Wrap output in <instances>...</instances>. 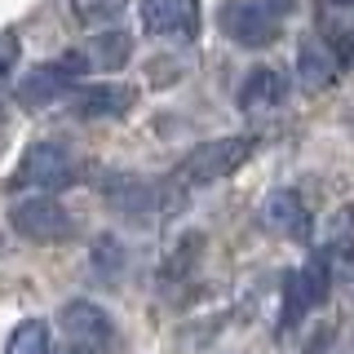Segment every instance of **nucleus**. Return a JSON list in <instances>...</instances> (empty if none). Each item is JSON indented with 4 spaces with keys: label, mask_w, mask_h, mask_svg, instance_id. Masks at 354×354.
<instances>
[{
    "label": "nucleus",
    "mask_w": 354,
    "mask_h": 354,
    "mask_svg": "<svg viewBox=\"0 0 354 354\" xmlns=\"http://www.w3.org/2000/svg\"><path fill=\"white\" fill-rule=\"evenodd\" d=\"M102 199L115 213H129V217H151V213H173L182 208V195L186 186L173 177H142V173H106L102 182Z\"/></svg>",
    "instance_id": "1"
},
{
    "label": "nucleus",
    "mask_w": 354,
    "mask_h": 354,
    "mask_svg": "<svg viewBox=\"0 0 354 354\" xmlns=\"http://www.w3.org/2000/svg\"><path fill=\"white\" fill-rule=\"evenodd\" d=\"M252 151H257V142L248 138V133H230V138H213V142H199L195 151L182 155V164H177V182L191 191V186H213L221 177L239 173L243 164L252 160Z\"/></svg>",
    "instance_id": "2"
},
{
    "label": "nucleus",
    "mask_w": 354,
    "mask_h": 354,
    "mask_svg": "<svg viewBox=\"0 0 354 354\" xmlns=\"http://www.w3.org/2000/svg\"><path fill=\"white\" fill-rule=\"evenodd\" d=\"M80 182V160L62 147V142H36L22 151L18 169H14V186L18 191H40V195H58L71 191Z\"/></svg>",
    "instance_id": "3"
},
{
    "label": "nucleus",
    "mask_w": 354,
    "mask_h": 354,
    "mask_svg": "<svg viewBox=\"0 0 354 354\" xmlns=\"http://www.w3.org/2000/svg\"><path fill=\"white\" fill-rule=\"evenodd\" d=\"M9 226H14L27 243H66L75 235V217L66 213V204L53 199V195H40V191L14 199Z\"/></svg>",
    "instance_id": "4"
},
{
    "label": "nucleus",
    "mask_w": 354,
    "mask_h": 354,
    "mask_svg": "<svg viewBox=\"0 0 354 354\" xmlns=\"http://www.w3.org/2000/svg\"><path fill=\"white\" fill-rule=\"evenodd\" d=\"M84 75H88V66L80 58V49H71V53H62V58L44 62V66H31L18 80V102L22 106H49V102H58V97H71Z\"/></svg>",
    "instance_id": "5"
},
{
    "label": "nucleus",
    "mask_w": 354,
    "mask_h": 354,
    "mask_svg": "<svg viewBox=\"0 0 354 354\" xmlns=\"http://www.w3.org/2000/svg\"><path fill=\"white\" fill-rule=\"evenodd\" d=\"M217 22L221 36L243 44V49H270L279 40V14L270 5H257V0H221Z\"/></svg>",
    "instance_id": "6"
},
{
    "label": "nucleus",
    "mask_w": 354,
    "mask_h": 354,
    "mask_svg": "<svg viewBox=\"0 0 354 354\" xmlns=\"http://www.w3.org/2000/svg\"><path fill=\"white\" fill-rule=\"evenodd\" d=\"M328 292H332V266L324 252H310L306 266L288 270L283 279V324H297L310 310H319L328 301Z\"/></svg>",
    "instance_id": "7"
},
{
    "label": "nucleus",
    "mask_w": 354,
    "mask_h": 354,
    "mask_svg": "<svg viewBox=\"0 0 354 354\" xmlns=\"http://www.w3.org/2000/svg\"><path fill=\"white\" fill-rule=\"evenodd\" d=\"M138 14H142L147 36L169 40V44H195L199 27H204L199 0H142Z\"/></svg>",
    "instance_id": "8"
},
{
    "label": "nucleus",
    "mask_w": 354,
    "mask_h": 354,
    "mask_svg": "<svg viewBox=\"0 0 354 354\" xmlns=\"http://www.w3.org/2000/svg\"><path fill=\"white\" fill-rule=\"evenodd\" d=\"M58 324L66 332V341H75V346H84V350H93V354H115L120 332H115V324H111L106 310L97 306V301H88V297L66 301L62 315H58Z\"/></svg>",
    "instance_id": "9"
},
{
    "label": "nucleus",
    "mask_w": 354,
    "mask_h": 354,
    "mask_svg": "<svg viewBox=\"0 0 354 354\" xmlns=\"http://www.w3.org/2000/svg\"><path fill=\"white\" fill-rule=\"evenodd\" d=\"M261 217H266V226H270L274 235H283V239H292V243L315 239V221H310L306 199L297 195V191H288V186H283V191H270V195H266Z\"/></svg>",
    "instance_id": "10"
},
{
    "label": "nucleus",
    "mask_w": 354,
    "mask_h": 354,
    "mask_svg": "<svg viewBox=\"0 0 354 354\" xmlns=\"http://www.w3.org/2000/svg\"><path fill=\"white\" fill-rule=\"evenodd\" d=\"M341 75V62L337 53H332V44L319 36H301V44H297V80H301L306 93H324V88Z\"/></svg>",
    "instance_id": "11"
},
{
    "label": "nucleus",
    "mask_w": 354,
    "mask_h": 354,
    "mask_svg": "<svg viewBox=\"0 0 354 354\" xmlns=\"http://www.w3.org/2000/svg\"><path fill=\"white\" fill-rule=\"evenodd\" d=\"M133 111V88L124 84H75L71 93V115L80 120H115Z\"/></svg>",
    "instance_id": "12"
},
{
    "label": "nucleus",
    "mask_w": 354,
    "mask_h": 354,
    "mask_svg": "<svg viewBox=\"0 0 354 354\" xmlns=\"http://www.w3.org/2000/svg\"><path fill=\"white\" fill-rule=\"evenodd\" d=\"M199 261H204V235H195V230L177 235L169 243V252H164V261H160V288H164V292L186 288V283L195 279Z\"/></svg>",
    "instance_id": "13"
},
{
    "label": "nucleus",
    "mask_w": 354,
    "mask_h": 354,
    "mask_svg": "<svg viewBox=\"0 0 354 354\" xmlns=\"http://www.w3.org/2000/svg\"><path fill=\"white\" fill-rule=\"evenodd\" d=\"M288 97V75L279 66H257V71H248V80L239 88V106L248 111V115H261V111H279Z\"/></svg>",
    "instance_id": "14"
},
{
    "label": "nucleus",
    "mask_w": 354,
    "mask_h": 354,
    "mask_svg": "<svg viewBox=\"0 0 354 354\" xmlns=\"http://www.w3.org/2000/svg\"><path fill=\"white\" fill-rule=\"evenodd\" d=\"M80 58H84V66L88 71H120L129 58H133V36L129 31H97L93 40L80 49Z\"/></svg>",
    "instance_id": "15"
},
{
    "label": "nucleus",
    "mask_w": 354,
    "mask_h": 354,
    "mask_svg": "<svg viewBox=\"0 0 354 354\" xmlns=\"http://www.w3.org/2000/svg\"><path fill=\"white\" fill-rule=\"evenodd\" d=\"M319 252L328 257V266H354V208L328 217L324 235H319Z\"/></svg>",
    "instance_id": "16"
},
{
    "label": "nucleus",
    "mask_w": 354,
    "mask_h": 354,
    "mask_svg": "<svg viewBox=\"0 0 354 354\" xmlns=\"http://www.w3.org/2000/svg\"><path fill=\"white\" fill-rule=\"evenodd\" d=\"M5 354H53L49 324L44 319H22V324H14V332L5 341Z\"/></svg>",
    "instance_id": "17"
},
{
    "label": "nucleus",
    "mask_w": 354,
    "mask_h": 354,
    "mask_svg": "<svg viewBox=\"0 0 354 354\" xmlns=\"http://www.w3.org/2000/svg\"><path fill=\"white\" fill-rule=\"evenodd\" d=\"M124 5L129 0H71V18L80 27H106L124 14Z\"/></svg>",
    "instance_id": "18"
},
{
    "label": "nucleus",
    "mask_w": 354,
    "mask_h": 354,
    "mask_svg": "<svg viewBox=\"0 0 354 354\" xmlns=\"http://www.w3.org/2000/svg\"><path fill=\"white\" fill-rule=\"evenodd\" d=\"M88 266H93L102 279H115V270L124 266V248H120V239L115 235H102L93 243V252H88Z\"/></svg>",
    "instance_id": "19"
},
{
    "label": "nucleus",
    "mask_w": 354,
    "mask_h": 354,
    "mask_svg": "<svg viewBox=\"0 0 354 354\" xmlns=\"http://www.w3.org/2000/svg\"><path fill=\"white\" fill-rule=\"evenodd\" d=\"M18 66V36L0 31V80H9V71Z\"/></svg>",
    "instance_id": "20"
},
{
    "label": "nucleus",
    "mask_w": 354,
    "mask_h": 354,
    "mask_svg": "<svg viewBox=\"0 0 354 354\" xmlns=\"http://www.w3.org/2000/svg\"><path fill=\"white\" fill-rule=\"evenodd\" d=\"M58 354H93V350H84V346H75V341H62V350Z\"/></svg>",
    "instance_id": "21"
},
{
    "label": "nucleus",
    "mask_w": 354,
    "mask_h": 354,
    "mask_svg": "<svg viewBox=\"0 0 354 354\" xmlns=\"http://www.w3.org/2000/svg\"><path fill=\"white\" fill-rule=\"evenodd\" d=\"M341 5H354V0H341Z\"/></svg>",
    "instance_id": "22"
}]
</instances>
